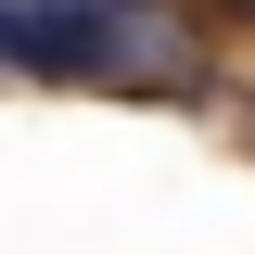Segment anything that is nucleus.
Returning a JSON list of instances; mask_svg holds the SVG:
<instances>
[{
	"label": "nucleus",
	"instance_id": "nucleus-1",
	"mask_svg": "<svg viewBox=\"0 0 255 255\" xmlns=\"http://www.w3.org/2000/svg\"><path fill=\"white\" fill-rule=\"evenodd\" d=\"M0 64L13 77H166L191 38L153 0H0Z\"/></svg>",
	"mask_w": 255,
	"mask_h": 255
}]
</instances>
